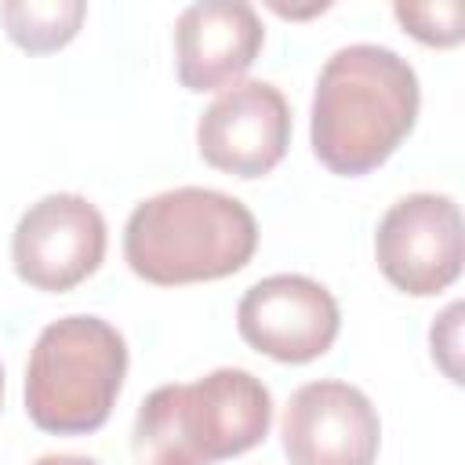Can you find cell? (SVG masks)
<instances>
[{
	"label": "cell",
	"mask_w": 465,
	"mask_h": 465,
	"mask_svg": "<svg viewBox=\"0 0 465 465\" xmlns=\"http://www.w3.org/2000/svg\"><path fill=\"white\" fill-rule=\"evenodd\" d=\"M418 109L421 84L403 54L381 44H345L320 65L312 87V156L331 174L363 178L403 145Z\"/></svg>",
	"instance_id": "obj_1"
},
{
	"label": "cell",
	"mask_w": 465,
	"mask_h": 465,
	"mask_svg": "<svg viewBox=\"0 0 465 465\" xmlns=\"http://www.w3.org/2000/svg\"><path fill=\"white\" fill-rule=\"evenodd\" d=\"M258 222L222 189L178 185L142 200L124 225L127 269L156 287L225 280L251 265Z\"/></svg>",
	"instance_id": "obj_2"
},
{
	"label": "cell",
	"mask_w": 465,
	"mask_h": 465,
	"mask_svg": "<svg viewBox=\"0 0 465 465\" xmlns=\"http://www.w3.org/2000/svg\"><path fill=\"white\" fill-rule=\"evenodd\" d=\"M272 425V392L243 367L153 389L131 429L134 465H214L254 450Z\"/></svg>",
	"instance_id": "obj_3"
},
{
	"label": "cell",
	"mask_w": 465,
	"mask_h": 465,
	"mask_svg": "<svg viewBox=\"0 0 465 465\" xmlns=\"http://www.w3.org/2000/svg\"><path fill=\"white\" fill-rule=\"evenodd\" d=\"M127 378L124 334L91 312L51 320L25 363V414L40 432L87 436L98 432Z\"/></svg>",
	"instance_id": "obj_4"
},
{
	"label": "cell",
	"mask_w": 465,
	"mask_h": 465,
	"mask_svg": "<svg viewBox=\"0 0 465 465\" xmlns=\"http://www.w3.org/2000/svg\"><path fill=\"white\" fill-rule=\"evenodd\" d=\"M109 229L80 193H47L29 203L11 232L15 276L44 294H65L105 262Z\"/></svg>",
	"instance_id": "obj_5"
},
{
	"label": "cell",
	"mask_w": 465,
	"mask_h": 465,
	"mask_svg": "<svg viewBox=\"0 0 465 465\" xmlns=\"http://www.w3.org/2000/svg\"><path fill=\"white\" fill-rule=\"evenodd\" d=\"M461 211L447 193H407L374 229L381 276L411 298L447 291L461 276Z\"/></svg>",
	"instance_id": "obj_6"
},
{
	"label": "cell",
	"mask_w": 465,
	"mask_h": 465,
	"mask_svg": "<svg viewBox=\"0 0 465 465\" xmlns=\"http://www.w3.org/2000/svg\"><path fill=\"white\" fill-rule=\"evenodd\" d=\"M240 338L276 363H312L338 341V298L305 272H272L236 302Z\"/></svg>",
	"instance_id": "obj_7"
},
{
	"label": "cell",
	"mask_w": 465,
	"mask_h": 465,
	"mask_svg": "<svg viewBox=\"0 0 465 465\" xmlns=\"http://www.w3.org/2000/svg\"><path fill=\"white\" fill-rule=\"evenodd\" d=\"M280 443L291 465H374L381 418L371 396L341 378L305 381L280 418Z\"/></svg>",
	"instance_id": "obj_8"
},
{
	"label": "cell",
	"mask_w": 465,
	"mask_h": 465,
	"mask_svg": "<svg viewBox=\"0 0 465 465\" xmlns=\"http://www.w3.org/2000/svg\"><path fill=\"white\" fill-rule=\"evenodd\" d=\"M291 145V105L269 80H240L200 113L196 149L203 163L236 178L276 171Z\"/></svg>",
	"instance_id": "obj_9"
},
{
	"label": "cell",
	"mask_w": 465,
	"mask_h": 465,
	"mask_svg": "<svg viewBox=\"0 0 465 465\" xmlns=\"http://www.w3.org/2000/svg\"><path fill=\"white\" fill-rule=\"evenodd\" d=\"M265 44L262 15L247 0H196L174 18V73L193 94L225 91Z\"/></svg>",
	"instance_id": "obj_10"
},
{
	"label": "cell",
	"mask_w": 465,
	"mask_h": 465,
	"mask_svg": "<svg viewBox=\"0 0 465 465\" xmlns=\"http://www.w3.org/2000/svg\"><path fill=\"white\" fill-rule=\"evenodd\" d=\"M87 18L84 0H4L0 25L25 54H51L73 44Z\"/></svg>",
	"instance_id": "obj_11"
},
{
	"label": "cell",
	"mask_w": 465,
	"mask_h": 465,
	"mask_svg": "<svg viewBox=\"0 0 465 465\" xmlns=\"http://www.w3.org/2000/svg\"><path fill=\"white\" fill-rule=\"evenodd\" d=\"M396 22L403 33L429 47H454L465 36V7L461 0H436V4H392Z\"/></svg>",
	"instance_id": "obj_12"
},
{
	"label": "cell",
	"mask_w": 465,
	"mask_h": 465,
	"mask_svg": "<svg viewBox=\"0 0 465 465\" xmlns=\"http://www.w3.org/2000/svg\"><path fill=\"white\" fill-rule=\"evenodd\" d=\"M461 302H450L429 327V345H432V360L440 363V371L461 385Z\"/></svg>",
	"instance_id": "obj_13"
},
{
	"label": "cell",
	"mask_w": 465,
	"mask_h": 465,
	"mask_svg": "<svg viewBox=\"0 0 465 465\" xmlns=\"http://www.w3.org/2000/svg\"><path fill=\"white\" fill-rule=\"evenodd\" d=\"M33 465H98L87 454H40Z\"/></svg>",
	"instance_id": "obj_14"
},
{
	"label": "cell",
	"mask_w": 465,
	"mask_h": 465,
	"mask_svg": "<svg viewBox=\"0 0 465 465\" xmlns=\"http://www.w3.org/2000/svg\"><path fill=\"white\" fill-rule=\"evenodd\" d=\"M0 407H4V363H0Z\"/></svg>",
	"instance_id": "obj_15"
}]
</instances>
